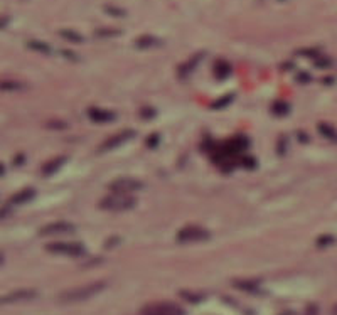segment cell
<instances>
[{
    "instance_id": "1",
    "label": "cell",
    "mask_w": 337,
    "mask_h": 315,
    "mask_svg": "<svg viewBox=\"0 0 337 315\" xmlns=\"http://www.w3.org/2000/svg\"><path fill=\"white\" fill-rule=\"evenodd\" d=\"M105 288H107V283L105 282H93V283H88V285L71 288V290H66L59 295V302H63V303L85 302V300H88V298H93L94 295H98L100 292H103Z\"/></svg>"
},
{
    "instance_id": "2",
    "label": "cell",
    "mask_w": 337,
    "mask_h": 315,
    "mask_svg": "<svg viewBox=\"0 0 337 315\" xmlns=\"http://www.w3.org/2000/svg\"><path fill=\"white\" fill-rule=\"evenodd\" d=\"M134 206H135V197H132L130 194H118V192L107 196L100 202L101 209L112 211V212H123L132 209Z\"/></svg>"
},
{
    "instance_id": "3",
    "label": "cell",
    "mask_w": 337,
    "mask_h": 315,
    "mask_svg": "<svg viewBox=\"0 0 337 315\" xmlns=\"http://www.w3.org/2000/svg\"><path fill=\"white\" fill-rule=\"evenodd\" d=\"M49 253L64 256H81L85 255V248L79 243H66V241H56L46 246Z\"/></svg>"
},
{
    "instance_id": "4",
    "label": "cell",
    "mask_w": 337,
    "mask_h": 315,
    "mask_svg": "<svg viewBox=\"0 0 337 315\" xmlns=\"http://www.w3.org/2000/svg\"><path fill=\"white\" fill-rule=\"evenodd\" d=\"M142 315H184V310L177 303L172 302H157L143 307Z\"/></svg>"
},
{
    "instance_id": "5",
    "label": "cell",
    "mask_w": 337,
    "mask_h": 315,
    "mask_svg": "<svg viewBox=\"0 0 337 315\" xmlns=\"http://www.w3.org/2000/svg\"><path fill=\"white\" fill-rule=\"evenodd\" d=\"M211 234L201 226H185L177 233V241L179 243H199L209 240Z\"/></svg>"
},
{
    "instance_id": "6",
    "label": "cell",
    "mask_w": 337,
    "mask_h": 315,
    "mask_svg": "<svg viewBox=\"0 0 337 315\" xmlns=\"http://www.w3.org/2000/svg\"><path fill=\"white\" fill-rule=\"evenodd\" d=\"M37 297V292L25 288V290H14L7 295H0V307L10 305V303H19V302H27Z\"/></svg>"
},
{
    "instance_id": "7",
    "label": "cell",
    "mask_w": 337,
    "mask_h": 315,
    "mask_svg": "<svg viewBox=\"0 0 337 315\" xmlns=\"http://www.w3.org/2000/svg\"><path fill=\"white\" fill-rule=\"evenodd\" d=\"M74 226L69 225V223H51V225H46L39 229L41 236H54V234H67V233H73Z\"/></svg>"
},
{
    "instance_id": "8",
    "label": "cell",
    "mask_w": 337,
    "mask_h": 315,
    "mask_svg": "<svg viewBox=\"0 0 337 315\" xmlns=\"http://www.w3.org/2000/svg\"><path fill=\"white\" fill-rule=\"evenodd\" d=\"M135 136V132L134 130H123V132H120V134H116L115 136H112V138H108L107 142L101 145V152H107V150H112V149H115V147H120L122 143L125 142H128L130 138H134Z\"/></svg>"
},
{
    "instance_id": "9",
    "label": "cell",
    "mask_w": 337,
    "mask_h": 315,
    "mask_svg": "<svg viewBox=\"0 0 337 315\" xmlns=\"http://www.w3.org/2000/svg\"><path fill=\"white\" fill-rule=\"evenodd\" d=\"M140 187H142V184L134 179H120V180H115L110 185V189H112L113 192H118V194H130V192L137 191Z\"/></svg>"
},
{
    "instance_id": "10",
    "label": "cell",
    "mask_w": 337,
    "mask_h": 315,
    "mask_svg": "<svg viewBox=\"0 0 337 315\" xmlns=\"http://www.w3.org/2000/svg\"><path fill=\"white\" fill-rule=\"evenodd\" d=\"M88 116L93 121H112L115 118V113L107 112V110H100V108H90L88 110Z\"/></svg>"
},
{
    "instance_id": "11",
    "label": "cell",
    "mask_w": 337,
    "mask_h": 315,
    "mask_svg": "<svg viewBox=\"0 0 337 315\" xmlns=\"http://www.w3.org/2000/svg\"><path fill=\"white\" fill-rule=\"evenodd\" d=\"M34 196H36V191H32V189H24L22 192H17V194L14 196L10 201H12L14 204H21V202H27V201H31Z\"/></svg>"
},
{
    "instance_id": "12",
    "label": "cell",
    "mask_w": 337,
    "mask_h": 315,
    "mask_svg": "<svg viewBox=\"0 0 337 315\" xmlns=\"http://www.w3.org/2000/svg\"><path fill=\"white\" fill-rule=\"evenodd\" d=\"M231 73V66L226 61H218L214 66V74L218 76V78H226Z\"/></svg>"
},
{
    "instance_id": "13",
    "label": "cell",
    "mask_w": 337,
    "mask_h": 315,
    "mask_svg": "<svg viewBox=\"0 0 337 315\" xmlns=\"http://www.w3.org/2000/svg\"><path fill=\"white\" fill-rule=\"evenodd\" d=\"M27 45L34 51H39V52H44V54H47V52H51V47H49L47 44L44 43H39V41H29Z\"/></svg>"
},
{
    "instance_id": "14",
    "label": "cell",
    "mask_w": 337,
    "mask_h": 315,
    "mask_svg": "<svg viewBox=\"0 0 337 315\" xmlns=\"http://www.w3.org/2000/svg\"><path fill=\"white\" fill-rule=\"evenodd\" d=\"M64 162V158H61V157H58V158H54V160H51L49 162V164H46L44 165V174H52V172H56V170H58V167L61 165Z\"/></svg>"
},
{
    "instance_id": "15",
    "label": "cell",
    "mask_w": 337,
    "mask_h": 315,
    "mask_svg": "<svg viewBox=\"0 0 337 315\" xmlns=\"http://www.w3.org/2000/svg\"><path fill=\"white\" fill-rule=\"evenodd\" d=\"M22 85L17 81H0V90L2 91H16V90H21Z\"/></svg>"
},
{
    "instance_id": "16",
    "label": "cell",
    "mask_w": 337,
    "mask_h": 315,
    "mask_svg": "<svg viewBox=\"0 0 337 315\" xmlns=\"http://www.w3.org/2000/svg\"><path fill=\"white\" fill-rule=\"evenodd\" d=\"M320 132L325 136H327V138L336 140V142H337V134H336V130L332 127H327V125H320Z\"/></svg>"
},
{
    "instance_id": "17",
    "label": "cell",
    "mask_w": 337,
    "mask_h": 315,
    "mask_svg": "<svg viewBox=\"0 0 337 315\" xmlns=\"http://www.w3.org/2000/svg\"><path fill=\"white\" fill-rule=\"evenodd\" d=\"M61 36L66 37L67 41H74V43H79L81 41V36L78 32H73V30H61Z\"/></svg>"
},
{
    "instance_id": "18",
    "label": "cell",
    "mask_w": 337,
    "mask_h": 315,
    "mask_svg": "<svg viewBox=\"0 0 337 315\" xmlns=\"http://www.w3.org/2000/svg\"><path fill=\"white\" fill-rule=\"evenodd\" d=\"M155 43H157V41H155L154 37H147V36L137 41V44H138V45H142V47H147V45H154Z\"/></svg>"
},
{
    "instance_id": "19",
    "label": "cell",
    "mask_w": 337,
    "mask_h": 315,
    "mask_svg": "<svg viewBox=\"0 0 337 315\" xmlns=\"http://www.w3.org/2000/svg\"><path fill=\"white\" fill-rule=\"evenodd\" d=\"M5 19H0V27H3V25H5Z\"/></svg>"
},
{
    "instance_id": "20",
    "label": "cell",
    "mask_w": 337,
    "mask_h": 315,
    "mask_svg": "<svg viewBox=\"0 0 337 315\" xmlns=\"http://www.w3.org/2000/svg\"><path fill=\"white\" fill-rule=\"evenodd\" d=\"M3 216H5V209H0V219H2Z\"/></svg>"
},
{
    "instance_id": "21",
    "label": "cell",
    "mask_w": 337,
    "mask_h": 315,
    "mask_svg": "<svg viewBox=\"0 0 337 315\" xmlns=\"http://www.w3.org/2000/svg\"><path fill=\"white\" fill-rule=\"evenodd\" d=\"M2 261H3V256H2V255H0V265H2Z\"/></svg>"
},
{
    "instance_id": "22",
    "label": "cell",
    "mask_w": 337,
    "mask_h": 315,
    "mask_svg": "<svg viewBox=\"0 0 337 315\" xmlns=\"http://www.w3.org/2000/svg\"><path fill=\"white\" fill-rule=\"evenodd\" d=\"M283 315H295V314H292V312H287V314H283Z\"/></svg>"
},
{
    "instance_id": "23",
    "label": "cell",
    "mask_w": 337,
    "mask_h": 315,
    "mask_svg": "<svg viewBox=\"0 0 337 315\" xmlns=\"http://www.w3.org/2000/svg\"><path fill=\"white\" fill-rule=\"evenodd\" d=\"M334 315H337V307H336V310H334Z\"/></svg>"
}]
</instances>
